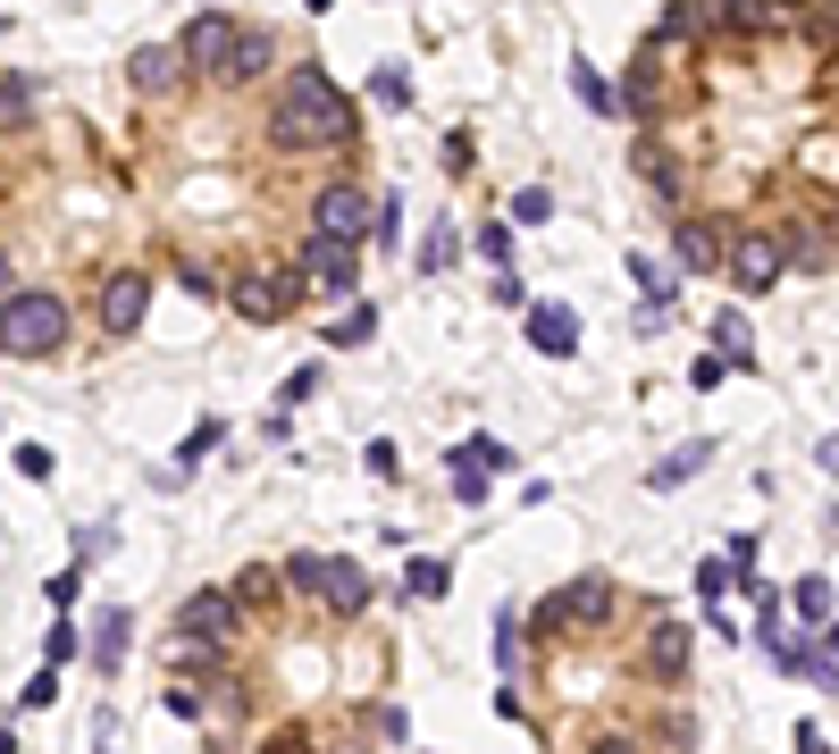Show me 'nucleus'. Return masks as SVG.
I'll list each match as a JSON object with an SVG mask.
<instances>
[{
  "mask_svg": "<svg viewBox=\"0 0 839 754\" xmlns=\"http://www.w3.org/2000/svg\"><path fill=\"white\" fill-rule=\"evenodd\" d=\"M77 587H84V579H77V570H59V579H42V595H51V603H59V612H68V603H77Z\"/></svg>",
  "mask_w": 839,
  "mask_h": 754,
  "instance_id": "41",
  "label": "nucleus"
},
{
  "mask_svg": "<svg viewBox=\"0 0 839 754\" xmlns=\"http://www.w3.org/2000/svg\"><path fill=\"white\" fill-rule=\"evenodd\" d=\"M370 235H378V244H395V235H403V202H395V193L378 202V226H370Z\"/></svg>",
  "mask_w": 839,
  "mask_h": 754,
  "instance_id": "39",
  "label": "nucleus"
},
{
  "mask_svg": "<svg viewBox=\"0 0 839 754\" xmlns=\"http://www.w3.org/2000/svg\"><path fill=\"white\" fill-rule=\"evenodd\" d=\"M42 654H51V671H59V662H77V654H84V638H77V621H59V629H51V638H42Z\"/></svg>",
  "mask_w": 839,
  "mask_h": 754,
  "instance_id": "33",
  "label": "nucleus"
},
{
  "mask_svg": "<svg viewBox=\"0 0 839 754\" xmlns=\"http://www.w3.org/2000/svg\"><path fill=\"white\" fill-rule=\"evenodd\" d=\"M730 587H747L739 570H730V553H714V562H697V595H706V603H722Z\"/></svg>",
  "mask_w": 839,
  "mask_h": 754,
  "instance_id": "24",
  "label": "nucleus"
},
{
  "mask_svg": "<svg viewBox=\"0 0 839 754\" xmlns=\"http://www.w3.org/2000/svg\"><path fill=\"white\" fill-rule=\"evenodd\" d=\"M18 470H26V478H34V487H42V478H51V470H59V461H51V445H18Z\"/></svg>",
  "mask_w": 839,
  "mask_h": 754,
  "instance_id": "36",
  "label": "nucleus"
},
{
  "mask_svg": "<svg viewBox=\"0 0 839 754\" xmlns=\"http://www.w3.org/2000/svg\"><path fill=\"white\" fill-rule=\"evenodd\" d=\"M688 746H697V721H688V713H664V721H655V754H688Z\"/></svg>",
  "mask_w": 839,
  "mask_h": 754,
  "instance_id": "26",
  "label": "nucleus"
},
{
  "mask_svg": "<svg viewBox=\"0 0 839 754\" xmlns=\"http://www.w3.org/2000/svg\"><path fill=\"white\" fill-rule=\"evenodd\" d=\"M722 277L739 285V294H772V285L789 277V244L772 235V226H739V235H730V261H722Z\"/></svg>",
  "mask_w": 839,
  "mask_h": 754,
  "instance_id": "7",
  "label": "nucleus"
},
{
  "mask_svg": "<svg viewBox=\"0 0 839 754\" xmlns=\"http://www.w3.org/2000/svg\"><path fill=\"white\" fill-rule=\"evenodd\" d=\"M706 461H714V445H680V452H664V461L647 470V487H655V495H671V487H688V478L706 470Z\"/></svg>",
  "mask_w": 839,
  "mask_h": 754,
  "instance_id": "18",
  "label": "nucleus"
},
{
  "mask_svg": "<svg viewBox=\"0 0 839 754\" xmlns=\"http://www.w3.org/2000/svg\"><path fill=\"white\" fill-rule=\"evenodd\" d=\"M169 638H185V645H235V638H244V603H235V587H202V595H185Z\"/></svg>",
  "mask_w": 839,
  "mask_h": 754,
  "instance_id": "8",
  "label": "nucleus"
},
{
  "mask_svg": "<svg viewBox=\"0 0 839 754\" xmlns=\"http://www.w3.org/2000/svg\"><path fill=\"white\" fill-rule=\"evenodd\" d=\"M789 612H798V629H831L839 612H831V579H798L789 587Z\"/></svg>",
  "mask_w": 839,
  "mask_h": 754,
  "instance_id": "21",
  "label": "nucleus"
},
{
  "mask_svg": "<svg viewBox=\"0 0 839 754\" xmlns=\"http://www.w3.org/2000/svg\"><path fill=\"white\" fill-rule=\"evenodd\" d=\"M143 310H152V277H143V268H110V277H101V294H93L101 336H134V327H143Z\"/></svg>",
  "mask_w": 839,
  "mask_h": 754,
  "instance_id": "11",
  "label": "nucleus"
},
{
  "mask_svg": "<svg viewBox=\"0 0 839 754\" xmlns=\"http://www.w3.org/2000/svg\"><path fill=\"white\" fill-rule=\"evenodd\" d=\"M26 704H34V713H42V704H59V671H34V679H26Z\"/></svg>",
  "mask_w": 839,
  "mask_h": 754,
  "instance_id": "40",
  "label": "nucleus"
},
{
  "mask_svg": "<svg viewBox=\"0 0 839 754\" xmlns=\"http://www.w3.org/2000/svg\"><path fill=\"white\" fill-rule=\"evenodd\" d=\"M378 737H386V746H403V737H412V713H403V704H378Z\"/></svg>",
  "mask_w": 839,
  "mask_h": 754,
  "instance_id": "37",
  "label": "nucleus"
},
{
  "mask_svg": "<svg viewBox=\"0 0 839 754\" xmlns=\"http://www.w3.org/2000/svg\"><path fill=\"white\" fill-rule=\"evenodd\" d=\"M478 252H487L496 268H513V226H478Z\"/></svg>",
  "mask_w": 839,
  "mask_h": 754,
  "instance_id": "34",
  "label": "nucleus"
},
{
  "mask_svg": "<svg viewBox=\"0 0 839 754\" xmlns=\"http://www.w3.org/2000/svg\"><path fill=\"white\" fill-rule=\"evenodd\" d=\"M403 587H412L420 603H437L445 587H454V570H445V562H412V570H403Z\"/></svg>",
  "mask_w": 839,
  "mask_h": 754,
  "instance_id": "25",
  "label": "nucleus"
},
{
  "mask_svg": "<svg viewBox=\"0 0 839 754\" xmlns=\"http://www.w3.org/2000/svg\"><path fill=\"white\" fill-rule=\"evenodd\" d=\"M68 294L51 285H26V294H0V360H51L68 344Z\"/></svg>",
  "mask_w": 839,
  "mask_h": 754,
  "instance_id": "2",
  "label": "nucleus"
},
{
  "mask_svg": "<svg viewBox=\"0 0 839 754\" xmlns=\"http://www.w3.org/2000/svg\"><path fill=\"white\" fill-rule=\"evenodd\" d=\"M572 93L588 101L596 118H629V110H621V84H605V75H596L588 59H572Z\"/></svg>",
  "mask_w": 839,
  "mask_h": 754,
  "instance_id": "20",
  "label": "nucleus"
},
{
  "mask_svg": "<svg viewBox=\"0 0 839 754\" xmlns=\"http://www.w3.org/2000/svg\"><path fill=\"white\" fill-rule=\"evenodd\" d=\"M286 587H294V595H311L320 612H336V621H362L370 595H378L370 570L362 562H336V553H294V562H286Z\"/></svg>",
  "mask_w": 839,
  "mask_h": 754,
  "instance_id": "3",
  "label": "nucleus"
},
{
  "mask_svg": "<svg viewBox=\"0 0 839 754\" xmlns=\"http://www.w3.org/2000/svg\"><path fill=\"white\" fill-rule=\"evenodd\" d=\"M303 9H311V18H320V9H327V0H303Z\"/></svg>",
  "mask_w": 839,
  "mask_h": 754,
  "instance_id": "45",
  "label": "nucleus"
},
{
  "mask_svg": "<svg viewBox=\"0 0 839 754\" xmlns=\"http://www.w3.org/2000/svg\"><path fill=\"white\" fill-rule=\"evenodd\" d=\"M722 377H730V360H722V353H706V360H697V369H688V386H697V395H714Z\"/></svg>",
  "mask_w": 839,
  "mask_h": 754,
  "instance_id": "35",
  "label": "nucleus"
},
{
  "mask_svg": "<svg viewBox=\"0 0 839 754\" xmlns=\"http://www.w3.org/2000/svg\"><path fill=\"white\" fill-rule=\"evenodd\" d=\"M613 579H572V587H554L546 603H537V638H588V629L613 621Z\"/></svg>",
  "mask_w": 839,
  "mask_h": 754,
  "instance_id": "4",
  "label": "nucleus"
},
{
  "mask_svg": "<svg viewBox=\"0 0 839 754\" xmlns=\"http://www.w3.org/2000/svg\"><path fill=\"white\" fill-rule=\"evenodd\" d=\"M277 587H286V570H244V579H235V603H244V612H261V603H277Z\"/></svg>",
  "mask_w": 839,
  "mask_h": 754,
  "instance_id": "23",
  "label": "nucleus"
},
{
  "mask_svg": "<svg viewBox=\"0 0 839 754\" xmlns=\"http://www.w3.org/2000/svg\"><path fill=\"white\" fill-rule=\"evenodd\" d=\"M294 268H303L320 294H336V302H353V285H362V252L336 244V235H303V244H294Z\"/></svg>",
  "mask_w": 839,
  "mask_h": 754,
  "instance_id": "10",
  "label": "nucleus"
},
{
  "mask_svg": "<svg viewBox=\"0 0 839 754\" xmlns=\"http://www.w3.org/2000/svg\"><path fill=\"white\" fill-rule=\"evenodd\" d=\"M445 470H454V495H462V503H487V470H478V461H462V452H454V461H445Z\"/></svg>",
  "mask_w": 839,
  "mask_h": 754,
  "instance_id": "29",
  "label": "nucleus"
},
{
  "mask_svg": "<svg viewBox=\"0 0 839 754\" xmlns=\"http://www.w3.org/2000/svg\"><path fill=\"white\" fill-rule=\"evenodd\" d=\"M261 126H269V151H294V160H320V151H344L353 143V101L336 93V75L327 68H286L277 84H269V110H261Z\"/></svg>",
  "mask_w": 839,
  "mask_h": 754,
  "instance_id": "1",
  "label": "nucleus"
},
{
  "mask_svg": "<svg viewBox=\"0 0 839 754\" xmlns=\"http://www.w3.org/2000/svg\"><path fill=\"white\" fill-rule=\"evenodd\" d=\"M0 754H18V737H9V730H0Z\"/></svg>",
  "mask_w": 839,
  "mask_h": 754,
  "instance_id": "44",
  "label": "nucleus"
},
{
  "mask_svg": "<svg viewBox=\"0 0 839 754\" xmlns=\"http://www.w3.org/2000/svg\"><path fill=\"white\" fill-rule=\"evenodd\" d=\"M462 461H478V470L496 478V470H513V445H496V436H471V445H454Z\"/></svg>",
  "mask_w": 839,
  "mask_h": 754,
  "instance_id": "27",
  "label": "nucleus"
},
{
  "mask_svg": "<svg viewBox=\"0 0 839 754\" xmlns=\"http://www.w3.org/2000/svg\"><path fill=\"white\" fill-rule=\"evenodd\" d=\"M26 101H34V84L26 75H0V126H26Z\"/></svg>",
  "mask_w": 839,
  "mask_h": 754,
  "instance_id": "30",
  "label": "nucleus"
},
{
  "mask_svg": "<svg viewBox=\"0 0 839 754\" xmlns=\"http://www.w3.org/2000/svg\"><path fill=\"white\" fill-rule=\"evenodd\" d=\"M454 244H462L454 226H437V235H428V252H420V268H445V261H454Z\"/></svg>",
  "mask_w": 839,
  "mask_h": 754,
  "instance_id": "38",
  "label": "nucleus"
},
{
  "mask_svg": "<svg viewBox=\"0 0 839 754\" xmlns=\"http://www.w3.org/2000/svg\"><path fill=\"white\" fill-rule=\"evenodd\" d=\"M235 34H244V18H219V9H202V18L185 26V59H193V75H210V84H219V75H228V59H235Z\"/></svg>",
  "mask_w": 839,
  "mask_h": 754,
  "instance_id": "13",
  "label": "nucleus"
},
{
  "mask_svg": "<svg viewBox=\"0 0 839 754\" xmlns=\"http://www.w3.org/2000/svg\"><path fill=\"white\" fill-rule=\"evenodd\" d=\"M671 252H680V268H722V261H730V226L688 210V218L671 226Z\"/></svg>",
  "mask_w": 839,
  "mask_h": 754,
  "instance_id": "14",
  "label": "nucleus"
},
{
  "mask_svg": "<svg viewBox=\"0 0 839 754\" xmlns=\"http://www.w3.org/2000/svg\"><path fill=\"white\" fill-rule=\"evenodd\" d=\"M370 93H378L386 110H412V75H403V68H378V75H370Z\"/></svg>",
  "mask_w": 839,
  "mask_h": 754,
  "instance_id": "31",
  "label": "nucleus"
},
{
  "mask_svg": "<svg viewBox=\"0 0 839 754\" xmlns=\"http://www.w3.org/2000/svg\"><path fill=\"white\" fill-rule=\"evenodd\" d=\"M269 68H277V34H269V26H244V34H235V59H228V75H219V84H235V93H244V84H261Z\"/></svg>",
  "mask_w": 839,
  "mask_h": 754,
  "instance_id": "15",
  "label": "nucleus"
},
{
  "mask_svg": "<svg viewBox=\"0 0 839 754\" xmlns=\"http://www.w3.org/2000/svg\"><path fill=\"white\" fill-rule=\"evenodd\" d=\"M303 268H244V277H235L228 285V302H235V319H252V327H277V319H286V310H294V302H303Z\"/></svg>",
  "mask_w": 839,
  "mask_h": 754,
  "instance_id": "5",
  "label": "nucleus"
},
{
  "mask_svg": "<svg viewBox=\"0 0 839 754\" xmlns=\"http://www.w3.org/2000/svg\"><path fill=\"white\" fill-rule=\"evenodd\" d=\"M529 353H546V360H572L579 353V319L563 310V302H537V310H529Z\"/></svg>",
  "mask_w": 839,
  "mask_h": 754,
  "instance_id": "16",
  "label": "nucleus"
},
{
  "mask_svg": "<svg viewBox=\"0 0 839 754\" xmlns=\"http://www.w3.org/2000/svg\"><path fill=\"white\" fill-rule=\"evenodd\" d=\"M588 754H638V746H629V737H596Z\"/></svg>",
  "mask_w": 839,
  "mask_h": 754,
  "instance_id": "42",
  "label": "nucleus"
},
{
  "mask_svg": "<svg viewBox=\"0 0 839 754\" xmlns=\"http://www.w3.org/2000/svg\"><path fill=\"white\" fill-rule=\"evenodd\" d=\"M219 436H228V419H193V436H185V461H176V470H193L202 452H219Z\"/></svg>",
  "mask_w": 839,
  "mask_h": 754,
  "instance_id": "32",
  "label": "nucleus"
},
{
  "mask_svg": "<svg viewBox=\"0 0 839 754\" xmlns=\"http://www.w3.org/2000/svg\"><path fill=\"white\" fill-rule=\"evenodd\" d=\"M822 654H831V662H839V621H831V629H822Z\"/></svg>",
  "mask_w": 839,
  "mask_h": 754,
  "instance_id": "43",
  "label": "nucleus"
},
{
  "mask_svg": "<svg viewBox=\"0 0 839 754\" xmlns=\"http://www.w3.org/2000/svg\"><path fill=\"white\" fill-rule=\"evenodd\" d=\"M127 629H134V612H127V603H110V612H101V629H93V645H84V654H93L101 671H118V654H127Z\"/></svg>",
  "mask_w": 839,
  "mask_h": 754,
  "instance_id": "19",
  "label": "nucleus"
},
{
  "mask_svg": "<svg viewBox=\"0 0 839 754\" xmlns=\"http://www.w3.org/2000/svg\"><path fill=\"white\" fill-rule=\"evenodd\" d=\"M370 336H378V310H370V302H344V319H327V344H336V353H362Z\"/></svg>",
  "mask_w": 839,
  "mask_h": 754,
  "instance_id": "22",
  "label": "nucleus"
},
{
  "mask_svg": "<svg viewBox=\"0 0 839 754\" xmlns=\"http://www.w3.org/2000/svg\"><path fill=\"white\" fill-rule=\"evenodd\" d=\"M714 353H722L730 369H756V327H747V310H722V319H714Z\"/></svg>",
  "mask_w": 839,
  "mask_h": 754,
  "instance_id": "17",
  "label": "nucleus"
},
{
  "mask_svg": "<svg viewBox=\"0 0 839 754\" xmlns=\"http://www.w3.org/2000/svg\"><path fill=\"white\" fill-rule=\"evenodd\" d=\"M185 84H193V59H185V42H143V51L127 59V93L134 101H185Z\"/></svg>",
  "mask_w": 839,
  "mask_h": 754,
  "instance_id": "9",
  "label": "nucleus"
},
{
  "mask_svg": "<svg viewBox=\"0 0 839 754\" xmlns=\"http://www.w3.org/2000/svg\"><path fill=\"white\" fill-rule=\"evenodd\" d=\"M546 218H554V193L546 185H520L513 193V226H546Z\"/></svg>",
  "mask_w": 839,
  "mask_h": 754,
  "instance_id": "28",
  "label": "nucleus"
},
{
  "mask_svg": "<svg viewBox=\"0 0 839 754\" xmlns=\"http://www.w3.org/2000/svg\"><path fill=\"white\" fill-rule=\"evenodd\" d=\"M370 226H378V193H362L353 176H327L311 193V235H336V244H362Z\"/></svg>",
  "mask_w": 839,
  "mask_h": 754,
  "instance_id": "6",
  "label": "nucleus"
},
{
  "mask_svg": "<svg viewBox=\"0 0 839 754\" xmlns=\"http://www.w3.org/2000/svg\"><path fill=\"white\" fill-rule=\"evenodd\" d=\"M688 654H697V638H688V621H671V612H655L647 638H638V671L655 679V687H680L688 679Z\"/></svg>",
  "mask_w": 839,
  "mask_h": 754,
  "instance_id": "12",
  "label": "nucleus"
}]
</instances>
